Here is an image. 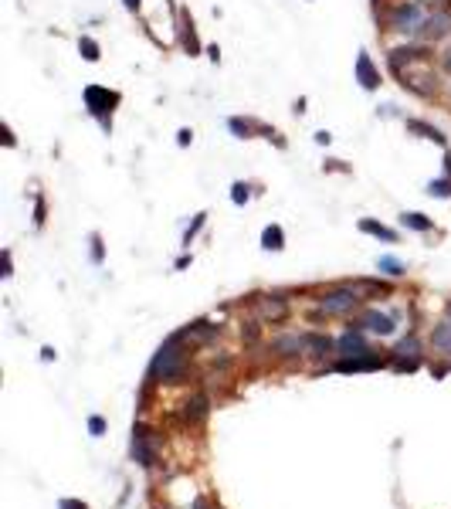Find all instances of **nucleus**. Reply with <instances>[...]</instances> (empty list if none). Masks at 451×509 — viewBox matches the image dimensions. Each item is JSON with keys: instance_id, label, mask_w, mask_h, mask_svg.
Segmentation results:
<instances>
[{"instance_id": "f257e3e1", "label": "nucleus", "mask_w": 451, "mask_h": 509, "mask_svg": "<svg viewBox=\"0 0 451 509\" xmlns=\"http://www.w3.org/2000/svg\"><path fill=\"white\" fill-rule=\"evenodd\" d=\"M187 371V350H183V333H174L163 347L157 350L153 363H150V380L159 384H177Z\"/></svg>"}, {"instance_id": "72a5a7b5", "label": "nucleus", "mask_w": 451, "mask_h": 509, "mask_svg": "<svg viewBox=\"0 0 451 509\" xmlns=\"http://www.w3.org/2000/svg\"><path fill=\"white\" fill-rule=\"evenodd\" d=\"M58 509H89L85 503H79V499H61Z\"/></svg>"}, {"instance_id": "5701e85b", "label": "nucleus", "mask_w": 451, "mask_h": 509, "mask_svg": "<svg viewBox=\"0 0 451 509\" xmlns=\"http://www.w3.org/2000/svg\"><path fill=\"white\" fill-rule=\"evenodd\" d=\"M353 289L360 295H363V299H370V295H387L391 292V285H387V282H377V278H360V282H353Z\"/></svg>"}, {"instance_id": "ddd939ff", "label": "nucleus", "mask_w": 451, "mask_h": 509, "mask_svg": "<svg viewBox=\"0 0 451 509\" xmlns=\"http://www.w3.org/2000/svg\"><path fill=\"white\" fill-rule=\"evenodd\" d=\"M377 367H384V356H343L339 363H336V371H377Z\"/></svg>"}, {"instance_id": "6e6552de", "label": "nucleus", "mask_w": 451, "mask_h": 509, "mask_svg": "<svg viewBox=\"0 0 451 509\" xmlns=\"http://www.w3.org/2000/svg\"><path fill=\"white\" fill-rule=\"evenodd\" d=\"M353 330H370V333H377V336H393L397 333L393 319L387 313H380V309H363V313L353 319Z\"/></svg>"}, {"instance_id": "e433bc0d", "label": "nucleus", "mask_w": 451, "mask_h": 509, "mask_svg": "<svg viewBox=\"0 0 451 509\" xmlns=\"http://www.w3.org/2000/svg\"><path fill=\"white\" fill-rule=\"evenodd\" d=\"M4 143H7V146H18V139H14V133H11V129H4Z\"/></svg>"}, {"instance_id": "20e7f679", "label": "nucleus", "mask_w": 451, "mask_h": 509, "mask_svg": "<svg viewBox=\"0 0 451 509\" xmlns=\"http://www.w3.org/2000/svg\"><path fill=\"white\" fill-rule=\"evenodd\" d=\"M363 302V295L356 292L353 285H336V289H329V292L319 299V313L326 316H350Z\"/></svg>"}, {"instance_id": "a878e982", "label": "nucleus", "mask_w": 451, "mask_h": 509, "mask_svg": "<svg viewBox=\"0 0 451 509\" xmlns=\"http://www.w3.org/2000/svg\"><path fill=\"white\" fill-rule=\"evenodd\" d=\"M431 340H434V347H438V350L451 353V319H445V323H441V326H434Z\"/></svg>"}, {"instance_id": "412c9836", "label": "nucleus", "mask_w": 451, "mask_h": 509, "mask_svg": "<svg viewBox=\"0 0 451 509\" xmlns=\"http://www.w3.org/2000/svg\"><path fill=\"white\" fill-rule=\"evenodd\" d=\"M336 343L329 340V336H322V333H306V350L313 353V356H326V353L333 350Z\"/></svg>"}, {"instance_id": "0eeeda50", "label": "nucleus", "mask_w": 451, "mask_h": 509, "mask_svg": "<svg viewBox=\"0 0 451 509\" xmlns=\"http://www.w3.org/2000/svg\"><path fill=\"white\" fill-rule=\"evenodd\" d=\"M451 34V11L448 7H438L434 14L424 18L421 24V31H417V38L421 41H445Z\"/></svg>"}, {"instance_id": "2eb2a0df", "label": "nucleus", "mask_w": 451, "mask_h": 509, "mask_svg": "<svg viewBox=\"0 0 451 509\" xmlns=\"http://www.w3.org/2000/svg\"><path fill=\"white\" fill-rule=\"evenodd\" d=\"M207 404H211V401H207V394H194V397L183 404V418H187L190 425L204 421V418H207Z\"/></svg>"}, {"instance_id": "aec40b11", "label": "nucleus", "mask_w": 451, "mask_h": 509, "mask_svg": "<svg viewBox=\"0 0 451 509\" xmlns=\"http://www.w3.org/2000/svg\"><path fill=\"white\" fill-rule=\"evenodd\" d=\"M261 248H265V252H282V248H285V231H282V224H268V228L261 231Z\"/></svg>"}, {"instance_id": "dca6fc26", "label": "nucleus", "mask_w": 451, "mask_h": 509, "mask_svg": "<svg viewBox=\"0 0 451 509\" xmlns=\"http://www.w3.org/2000/svg\"><path fill=\"white\" fill-rule=\"evenodd\" d=\"M360 231H363V235L380 238V241H387V245H393V241H397V231H393V228H387V224H380V221H373V217H363V221H360Z\"/></svg>"}, {"instance_id": "423d86ee", "label": "nucleus", "mask_w": 451, "mask_h": 509, "mask_svg": "<svg viewBox=\"0 0 451 509\" xmlns=\"http://www.w3.org/2000/svg\"><path fill=\"white\" fill-rule=\"evenodd\" d=\"M133 458H136L143 469H153L157 465V442H153V431L136 425L133 428Z\"/></svg>"}, {"instance_id": "f03ea898", "label": "nucleus", "mask_w": 451, "mask_h": 509, "mask_svg": "<svg viewBox=\"0 0 451 509\" xmlns=\"http://www.w3.org/2000/svg\"><path fill=\"white\" fill-rule=\"evenodd\" d=\"M81 102H85V112L102 126V133H112V112L122 102L116 89H105V85H85L81 89Z\"/></svg>"}, {"instance_id": "c85d7f7f", "label": "nucleus", "mask_w": 451, "mask_h": 509, "mask_svg": "<svg viewBox=\"0 0 451 509\" xmlns=\"http://www.w3.org/2000/svg\"><path fill=\"white\" fill-rule=\"evenodd\" d=\"M204 224H207V214H204V211H200V214H194V221H190V228L183 231V245H187V248H190V241L197 238V231H200Z\"/></svg>"}, {"instance_id": "f3484780", "label": "nucleus", "mask_w": 451, "mask_h": 509, "mask_svg": "<svg viewBox=\"0 0 451 509\" xmlns=\"http://www.w3.org/2000/svg\"><path fill=\"white\" fill-rule=\"evenodd\" d=\"M228 129H231V133H235L237 139H251L255 133H261V122H255V119L231 116V119H228Z\"/></svg>"}, {"instance_id": "7c9ffc66", "label": "nucleus", "mask_w": 451, "mask_h": 509, "mask_svg": "<svg viewBox=\"0 0 451 509\" xmlns=\"http://www.w3.org/2000/svg\"><path fill=\"white\" fill-rule=\"evenodd\" d=\"M34 224H44V197H34Z\"/></svg>"}, {"instance_id": "1a4fd4ad", "label": "nucleus", "mask_w": 451, "mask_h": 509, "mask_svg": "<svg viewBox=\"0 0 451 509\" xmlns=\"http://www.w3.org/2000/svg\"><path fill=\"white\" fill-rule=\"evenodd\" d=\"M255 313L261 323H282V319L289 316V302H285L282 295H258Z\"/></svg>"}, {"instance_id": "4468645a", "label": "nucleus", "mask_w": 451, "mask_h": 509, "mask_svg": "<svg viewBox=\"0 0 451 509\" xmlns=\"http://www.w3.org/2000/svg\"><path fill=\"white\" fill-rule=\"evenodd\" d=\"M272 350L275 353H282V356H299V353L306 350V333L299 336V333H292V336H278L272 343Z\"/></svg>"}, {"instance_id": "39448f33", "label": "nucleus", "mask_w": 451, "mask_h": 509, "mask_svg": "<svg viewBox=\"0 0 451 509\" xmlns=\"http://www.w3.org/2000/svg\"><path fill=\"white\" fill-rule=\"evenodd\" d=\"M431 61V51L424 48V44H400V48H391L387 51V68H391L393 75H407L414 65H428Z\"/></svg>"}, {"instance_id": "c756f323", "label": "nucleus", "mask_w": 451, "mask_h": 509, "mask_svg": "<svg viewBox=\"0 0 451 509\" xmlns=\"http://www.w3.org/2000/svg\"><path fill=\"white\" fill-rule=\"evenodd\" d=\"M190 143H194V129H187V126H183V129L177 133V146H180V150H187Z\"/></svg>"}, {"instance_id": "c9c22d12", "label": "nucleus", "mask_w": 451, "mask_h": 509, "mask_svg": "<svg viewBox=\"0 0 451 509\" xmlns=\"http://www.w3.org/2000/svg\"><path fill=\"white\" fill-rule=\"evenodd\" d=\"M139 4H143V0H122V7H126L129 14H136V11H139Z\"/></svg>"}, {"instance_id": "b1692460", "label": "nucleus", "mask_w": 451, "mask_h": 509, "mask_svg": "<svg viewBox=\"0 0 451 509\" xmlns=\"http://www.w3.org/2000/svg\"><path fill=\"white\" fill-rule=\"evenodd\" d=\"M428 194L438 197V200H448L451 197V176H434V180H428Z\"/></svg>"}, {"instance_id": "9b49d317", "label": "nucleus", "mask_w": 451, "mask_h": 509, "mask_svg": "<svg viewBox=\"0 0 451 509\" xmlns=\"http://www.w3.org/2000/svg\"><path fill=\"white\" fill-rule=\"evenodd\" d=\"M336 350L343 353V356H363V353H370V347H367V340H363V333L360 330H346V333L336 340Z\"/></svg>"}, {"instance_id": "f704fd0d", "label": "nucleus", "mask_w": 451, "mask_h": 509, "mask_svg": "<svg viewBox=\"0 0 451 509\" xmlns=\"http://www.w3.org/2000/svg\"><path fill=\"white\" fill-rule=\"evenodd\" d=\"M315 143H319V146H329V143H333V136H329L326 129H319V133H315Z\"/></svg>"}, {"instance_id": "4be33fe9", "label": "nucleus", "mask_w": 451, "mask_h": 509, "mask_svg": "<svg viewBox=\"0 0 451 509\" xmlns=\"http://www.w3.org/2000/svg\"><path fill=\"white\" fill-rule=\"evenodd\" d=\"M377 269H380L384 275H393V278L407 275V265H404L400 258H393V254H380V258H377Z\"/></svg>"}, {"instance_id": "cd10ccee", "label": "nucleus", "mask_w": 451, "mask_h": 509, "mask_svg": "<svg viewBox=\"0 0 451 509\" xmlns=\"http://www.w3.org/2000/svg\"><path fill=\"white\" fill-rule=\"evenodd\" d=\"M417 350H421V340H417V336H407V340L397 343L393 356H417Z\"/></svg>"}, {"instance_id": "2f4dec72", "label": "nucleus", "mask_w": 451, "mask_h": 509, "mask_svg": "<svg viewBox=\"0 0 451 509\" xmlns=\"http://www.w3.org/2000/svg\"><path fill=\"white\" fill-rule=\"evenodd\" d=\"M89 431H92V434H102V431H105V421H102L98 414H92V418H89Z\"/></svg>"}, {"instance_id": "393cba45", "label": "nucleus", "mask_w": 451, "mask_h": 509, "mask_svg": "<svg viewBox=\"0 0 451 509\" xmlns=\"http://www.w3.org/2000/svg\"><path fill=\"white\" fill-rule=\"evenodd\" d=\"M79 51H81V58L92 61V65H96V61L102 58V48H98V41H96V38H89V34H81V38H79Z\"/></svg>"}, {"instance_id": "ea45409f", "label": "nucleus", "mask_w": 451, "mask_h": 509, "mask_svg": "<svg viewBox=\"0 0 451 509\" xmlns=\"http://www.w3.org/2000/svg\"><path fill=\"white\" fill-rule=\"evenodd\" d=\"M421 4H424V7H431V4H441V0H421Z\"/></svg>"}, {"instance_id": "6ab92c4d", "label": "nucleus", "mask_w": 451, "mask_h": 509, "mask_svg": "<svg viewBox=\"0 0 451 509\" xmlns=\"http://www.w3.org/2000/svg\"><path fill=\"white\" fill-rule=\"evenodd\" d=\"M180 41H183V51L194 58V55H200V38H197L194 31V20L183 18V24H180Z\"/></svg>"}, {"instance_id": "9d476101", "label": "nucleus", "mask_w": 451, "mask_h": 509, "mask_svg": "<svg viewBox=\"0 0 451 509\" xmlns=\"http://www.w3.org/2000/svg\"><path fill=\"white\" fill-rule=\"evenodd\" d=\"M356 82H360V89H367V92H377L380 89V72H377V65L367 51H360L356 55V68H353Z\"/></svg>"}, {"instance_id": "f8f14e48", "label": "nucleus", "mask_w": 451, "mask_h": 509, "mask_svg": "<svg viewBox=\"0 0 451 509\" xmlns=\"http://www.w3.org/2000/svg\"><path fill=\"white\" fill-rule=\"evenodd\" d=\"M404 126H407V133H417L421 139H431L438 146H448L445 133H441L438 126H431V122H424V119H404Z\"/></svg>"}, {"instance_id": "58836bf2", "label": "nucleus", "mask_w": 451, "mask_h": 509, "mask_svg": "<svg viewBox=\"0 0 451 509\" xmlns=\"http://www.w3.org/2000/svg\"><path fill=\"white\" fill-rule=\"evenodd\" d=\"M441 68H445V72H451V51L445 55V58H441Z\"/></svg>"}, {"instance_id": "a19ab883", "label": "nucleus", "mask_w": 451, "mask_h": 509, "mask_svg": "<svg viewBox=\"0 0 451 509\" xmlns=\"http://www.w3.org/2000/svg\"><path fill=\"white\" fill-rule=\"evenodd\" d=\"M448 316H451V306H448Z\"/></svg>"}, {"instance_id": "473e14b6", "label": "nucleus", "mask_w": 451, "mask_h": 509, "mask_svg": "<svg viewBox=\"0 0 451 509\" xmlns=\"http://www.w3.org/2000/svg\"><path fill=\"white\" fill-rule=\"evenodd\" d=\"M92 262H96V265L102 262V238L98 235H92Z\"/></svg>"}, {"instance_id": "a211bd4d", "label": "nucleus", "mask_w": 451, "mask_h": 509, "mask_svg": "<svg viewBox=\"0 0 451 509\" xmlns=\"http://www.w3.org/2000/svg\"><path fill=\"white\" fill-rule=\"evenodd\" d=\"M400 224H404L407 231H421V235H424V231L434 228V217L421 214V211H404V214H400Z\"/></svg>"}, {"instance_id": "bb28decb", "label": "nucleus", "mask_w": 451, "mask_h": 509, "mask_svg": "<svg viewBox=\"0 0 451 509\" xmlns=\"http://www.w3.org/2000/svg\"><path fill=\"white\" fill-rule=\"evenodd\" d=\"M231 200H235L237 207H241V204H248V200H251V183L235 180V183H231Z\"/></svg>"}, {"instance_id": "7ed1b4c3", "label": "nucleus", "mask_w": 451, "mask_h": 509, "mask_svg": "<svg viewBox=\"0 0 451 509\" xmlns=\"http://www.w3.org/2000/svg\"><path fill=\"white\" fill-rule=\"evenodd\" d=\"M424 18H428V11H424L421 0H400V4H393L391 14H387V27L397 31V34L417 38V31H421Z\"/></svg>"}, {"instance_id": "4c0bfd02", "label": "nucleus", "mask_w": 451, "mask_h": 509, "mask_svg": "<svg viewBox=\"0 0 451 509\" xmlns=\"http://www.w3.org/2000/svg\"><path fill=\"white\" fill-rule=\"evenodd\" d=\"M41 360H44V363H48V360H55V350H51V347H44V350H41Z\"/></svg>"}]
</instances>
